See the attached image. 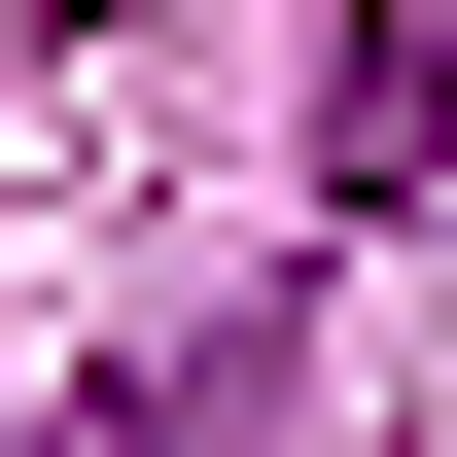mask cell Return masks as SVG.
Masks as SVG:
<instances>
[{
    "label": "cell",
    "mask_w": 457,
    "mask_h": 457,
    "mask_svg": "<svg viewBox=\"0 0 457 457\" xmlns=\"http://www.w3.org/2000/svg\"><path fill=\"white\" fill-rule=\"evenodd\" d=\"M422 141H457V0H352V71H317V176H352V212H387Z\"/></svg>",
    "instance_id": "obj_1"
}]
</instances>
